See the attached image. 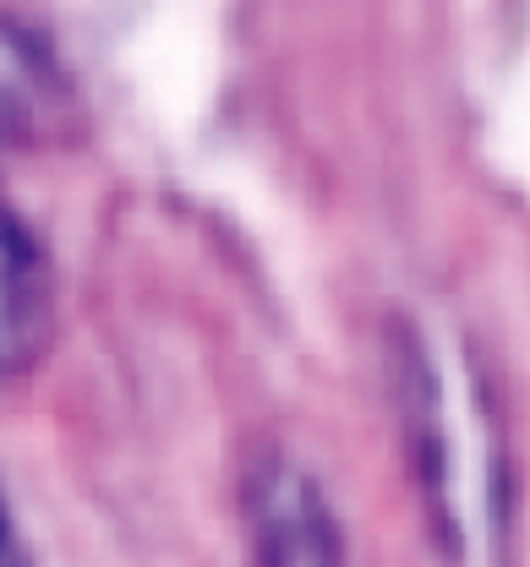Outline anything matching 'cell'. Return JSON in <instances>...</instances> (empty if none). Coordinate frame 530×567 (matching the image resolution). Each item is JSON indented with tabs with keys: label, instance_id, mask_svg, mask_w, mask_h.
Returning a JSON list of instances; mask_svg holds the SVG:
<instances>
[{
	"label": "cell",
	"instance_id": "cell-3",
	"mask_svg": "<svg viewBox=\"0 0 530 567\" xmlns=\"http://www.w3.org/2000/svg\"><path fill=\"white\" fill-rule=\"evenodd\" d=\"M55 104H61V82L50 61L33 50V39L0 22V142L39 137L55 121Z\"/></svg>",
	"mask_w": 530,
	"mask_h": 567
},
{
	"label": "cell",
	"instance_id": "cell-4",
	"mask_svg": "<svg viewBox=\"0 0 530 567\" xmlns=\"http://www.w3.org/2000/svg\"><path fill=\"white\" fill-rule=\"evenodd\" d=\"M0 567H28V563H22V551H17V540H11V524H6V513H0Z\"/></svg>",
	"mask_w": 530,
	"mask_h": 567
},
{
	"label": "cell",
	"instance_id": "cell-1",
	"mask_svg": "<svg viewBox=\"0 0 530 567\" xmlns=\"http://www.w3.org/2000/svg\"><path fill=\"white\" fill-rule=\"evenodd\" d=\"M246 529L257 567H345L339 524L296 458L268 453L246 481Z\"/></svg>",
	"mask_w": 530,
	"mask_h": 567
},
{
	"label": "cell",
	"instance_id": "cell-2",
	"mask_svg": "<svg viewBox=\"0 0 530 567\" xmlns=\"http://www.w3.org/2000/svg\"><path fill=\"white\" fill-rule=\"evenodd\" d=\"M50 268L17 213L0 208V377L33 365L50 344Z\"/></svg>",
	"mask_w": 530,
	"mask_h": 567
}]
</instances>
